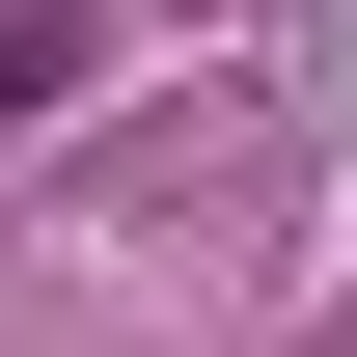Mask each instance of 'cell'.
Returning <instances> with one entry per match:
<instances>
[{"label":"cell","instance_id":"1","mask_svg":"<svg viewBox=\"0 0 357 357\" xmlns=\"http://www.w3.org/2000/svg\"><path fill=\"white\" fill-rule=\"evenodd\" d=\"M28 83H55V0H0V110H28Z\"/></svg>","mask_w":357,"mask_h":357}]
</instances>
